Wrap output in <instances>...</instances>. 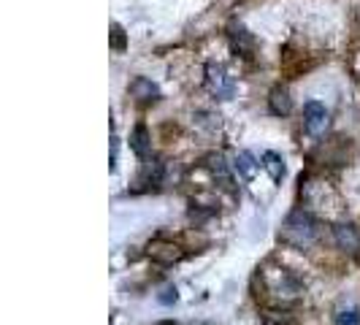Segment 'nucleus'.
Here are the masks:
<instances>
[{
  "instance_id": "dca6fc26",
  "label": "nucleus",
  "mask_w": 360,
  "mask_h": 325,
  "mask_svg": "<svg viewBox=\"0 0 360 325\" xmlns=\"http://www.w3.org/2000/svg\"><path fill=\"white\" fill-rule=\"evenodd\" d=\"M117 168V136H111V171Z\"/></svg>"
},
{
  "instance_id": "f8f14e48",
  "label": "nucleus",
  "mask_w": 360,
  "mask_h": 325,
  "mask_svg": "<svg viewBox=\"0 0 360 325\" xmlns=\"http://www.w3.org/2000/svg\"><path fill=\"white\" fill-rule=\"evenodd\" d=\"M333 323L336 325H360V309L355 304H339L333 312Z\"/></svg>"
},
{
  "instance_id": "20e7f679",
  "label": "nucleus",
  "mask_w": 360,
  "mask_h": 325,
  "mask_svg": "<svg viewBox=\"0 0 360 325\" xmlns=\"http://www.w3.org/2000/svg\"><path fill=\"white\" fill-rule=\"evenodd\" d=\"M228 44H231L233 54L244 57V60H252L255 52H257V41H255V36L244 27V25H238V22L228 25Z\"/></svg>"
},
{
  "instance_id": "1a4fd4ad",
  "label": "nucleus",
  "mask_w": 360,
  "mask_h": 325,
  "mask_svg": "<svg viewBox=\"0 0 360 325\" xmlns=\"http://www.w3.org/2000/svg\"><path fill=\"white\" fill-rule=\"evenodd\" d=\"M269 108H271V114H276V117H288L290 111H292V98H290L288 87L276 84V87L269 92Z\"/></svg>"
},
{
  "instance_id": "f257e3e1",
  "label": "nucleus",
  "mask_w": 360,
  "mask_h": 325,
  "mask_svg": "<svg viewBox=\"0 0 360 325\" xmlns=\"http://www.w3.org/2000/svg\"><path fill=\"white\" fill-rule=\"evenodd\" d=\"M317 238H320V222L304 209L288 215V219L279 228V241L292 250H309L317 244Z\"/></svg>"
},
{
  "instance_id": "2eb2a0df",
  "label": "nucleus",
  "mask_w": 360,
  "mask_h": 325,
  "mask_svg": "<svg viewBox=\"0 0 360 325\" xmlns=\"http://www.w3.org/2000/svg\"><path fill=\"white\" fill-rule=\"evenodd\" d=\"M111 49L114 52H125L127 49V36L122 25H111Z\"/></svg>"
},
{
  "instance_id": "7ed1b4c3",
  "label": "nucleus",
  "mask_w": 360,
  "mask_h": 325,
  "mask_svg": "<svg viewBox=\"0 0 360 325\" xmlns=\"http://www.w3.org/2000/svg\"><path fill=\"white\" fill-rule=\"evenodd\" d=\"M206 87L209 92L219 98V101H231L236 95V79L228 73L225 65H219V63H209L206 65Z\"/></svg>"
},
{
  "instance_id": "39448f33",
  "label": "nucleus",
  "mask_w": 360,
  "mask_h": 325,
  "mask_svg": "<svg viewBox=\"0 0 360 325\" xmlns=\"http://www.w3.org/2000/svg\"><path fill=\"white\" fill-rule=\"evenodd\" d=\"M330 234H333V241H336V247L347 255H360V231L352 225V222H336L333 228H330Z\"/></svg>"
},
{
  "instance_id": "0eeeda50",
  "label": "nucleus",
  "mask_w": 360,
  "mask_h": 325,
  "mask_svg": "<svg viewBox=\"0 0 360 325\" xmlns=\"http://www.w3.org/2000/svg\"><path fill=\"white\" fill-rule=\"evenodd\" d=\"M146 253H149L152 260H158V263H162V266H174V263H179L181 257H184L179 244L165 241V238H155V241H149Z\"/></svg>"
},
{
  "instance_id": "9d476101",
  "label": "nucleus",
  "mask_w": 360,
  "mask_h": 325,
  "mask_svg": "<svg viewBox=\"0 0 360 325\" xmlns=\"http://www.w3.org/2000/svg\"><path fill=\"white\" fill-rule=\"evenodd\" d=\"M130 149H133V152H136L141 160H146V158H149V152H152V136H149L146 125L133 127V133H130Z\"/></svg>"
},
{
  "instance_id": "423d86ee",
  "label": "nucleus",
  "mask_w": 360,
  "mask_h": 325,
  "mask_svg": "<svg viewBox=\"0 0 360 325\" xmlns=\"http://www.w3.org/2000/svg\"><path fill=\"white\" fill-rule=\"evenodd\" d=\"M330 122V114L320 101H309L304 103V127L309 136H320Z\"/></svg>"
},
{
  "instance_id": "6e6552de",
  "label": "nucleus",
  "mask_w": 360,
  "mask_h": 325,
  "mask_svg": "<svg viewBox=\"0 0 360 325\" xmlns=\"http://www.w3.org/2000/svg\"><path fill=\"white\" fill-rule=\"evenodd\" d=\"M206 168H209V174L217 179V184H222L225 190L236 193L233 171H231V165L225 162V158H222V155H209V158H206Z\"/></svg>"
},
{
  "instance_id": "9b49d317",
  "label": "nucleus",
  "mask_w": 360,
  "mask_h": 325,
  "mask_svg": "<svg viewBox=\"0 0 360 325\" xmlns=\"http://www.w3.org/2000/svg\"><path fill=\"white\" fill-rule=\"evenodd\" d=\"M130 92H133V98H139L141 103H152V101H158V87L149 82V79H136L133 84H130Z\"/></svg>"
},
{
  "instance_id": "4468645a",
  "label": "nucleus",
  "mask_w": 360,
  "mask_h": 325,
  "mask_svg": "<svg viewBox=\"0 0 360 325\" xmlns=\"http://www.w3.org/2000/svg\"><path fill=\"white\" fill-rule=\"evenodd\" d=\"M263 168L269 171L271 181H282L285 177V160L276 152H263Z\"/></svg>"
},
{
  "instance_id": "f03ea898",
  "label": "nucleus",
  "mask_w": 360,
  "mask_h": 325,
  "mask_svg": "<svg viewBox=\"0 0 360 325\" xmlns=\"http://www.w3.org/2000/svg\"><path fill=\"white\" fill-rule=\"evenodd\" d=\"M260 279H263V288H266L274 304H295L304 293V285L288 269H263Z\"/></svg>"
},
{
  "instance_id": "ddd939ff",
  "label": "nucleus",
  "mask_w": 360,
  "mask_h": 325,
  "mask_svg": "<svg viewBox=\"0 0 360 325\" xmlns=\"http://www.w3.org/2000/svg\"><path fill=\"white\" fill-rule=\"evenodd\" d=\"M233 165H236V171H238V174H241L244 179H252V177H255V171H257V168H260L263 162H257V160H255V155H252V152H238V158H236Z\"/></svg>"
}]
</instances>
